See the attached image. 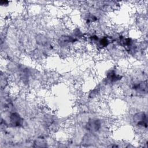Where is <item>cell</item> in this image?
Returning <instances> with one entry per match:
<instances>
[{
    "label": "cell",
    "mask_w": 148,
    "mask_h": 148,
    "mask_svg": "<svg viewBox=\"0 0 148 148\" xmlns=\"http://www.w3.org/2000/svg\"><path fill=\"white\" fill-rule=\"evenodd\" d=\"M134 122L139 126L147 127V116L144 112H138L134 116Z\"/></svg>",
    "instance_id": "1"
},
{
    "label": "cell",
    "mask_w": 148,
    "mask_h": 148,
    "mask_svg": "<svg viewBox=\"0 0 148 148\" xmlns=\"http://www.w3.org/2000/svg\"><path fill=\"white\" fill-rule=\"evenodd\" d=\"M86 127L88 131L92 132L97 131L101 128V122L97 119H92L88 121Z\"/></svg>",
    "instance_id": "2"
},
{
    "label": "cell",
    "mask_w": 148,
    "mask_h": 148,
    "mask_svg": "<svg viewBox=\"0 0 148 148\" xmlns=\"http://www.w3.org/2000/svg\"><path fill=\"white\" fill-rule=\"evenodd\" d=\"M10 119L12 124L13 125H16V126L20 125L21 124V121H22V119L20 117V116L16 113L11 114Z\"/></svg>",
    "instance_id": "3"
},
{
    "label": "cell",
    "mask_w": 148,
    "mask_h": 148,
    "mask_svg": "<svg viewBox=\"0 0 148 148\" xmlns=\"http://www.w3.org/2000/svg\"><path fill=\"white\" fill-rule=\"evenodd\" d=\"M134 88L140 91H147V82H143L139 83L134 86Z\"/></svg>",
    "instance_id": "4"
},
{
    "label": "cell",
    "mask_w": 148,
    "mask_h": 148,
    "mask_svg": "<svg viewBox=\"0 0 148 148\" xmlns=\"http://www.w3.org/2000/svg\"><path fill=\"white\" fill-rule=\"evenodd\" d=\"M99 43L102 46H106L109 44V40L106 38H103L99 40Z\"/></svg>",
    "instance_id": "5"
}]
</instances>
